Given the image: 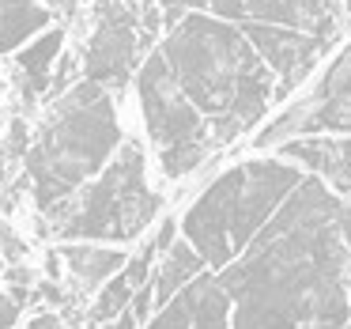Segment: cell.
<instances>
[{
    "mask_svg": "<svg viewBox=\"0 0 351 329\" xmlns=\"http://www.w3.org/2000/svg\"><path fill=\"white\" fill-rule=\"evenodd\" d=\"M348 238L351 205L321 174L302 178L219 276L234 299V329H348Z\"/></svg>",
    "mask_w": 351,
    "mask_h": 329,
    "instance_id": "obj_1",
    "label": "cell"
},
{
    "mask_svg": "<svg viewBox=\"0 0 351 329\" xmlns=\"http://www.w3.org/2000/svg\"><path fill=\"white\" fill-rule=\"evenodd\" d=\"M162 54L215 140L245 133L276 95V72L250 34L204 12H185L182 23L170 27Z\"/></svg>",
    "mask_w": 351,
    "mask_h": 329,
    "instance_id": "obj_2",
    "label": "cell"
},
{
    "mask_svg": "<svg viewBox=\"0 0 351 329\" xmlns=\"http://www.w3.org/2000/svg\"><path fill=\"white\" fill-rule=\"evenodd\" d=\"M121 148V122L106 87L84 80L57 95L42 122L38 140L27 152V178L42 208L76 193L91 174H99Z\"/></svg>",
    "mask_w": 351,
    "mask_h": 329,
    "instance_id": "obj_3",
    "label": "cell"
},
{
    "mask_svg": "<svg viewBox=\"0 0 351 329\" xmlns=\"http://www.w3.org/2000/svg\"><path fill=\"white\" fill-rule=\"evenodd\" d=\"M302 178V170L291 167V159L283 163V155L242 163L200 193V201L182 220V235L204 253L208 265L223 273L280 212V205L298 190Z\"/></svg>",
    "mask_w": 351,
    "mask_h": 329,
    "instance_id": "obj_4",
    "label": "cell"
},
{
    "mask_svg": "<svg viewBox=\"0 0 351 329\" xmlns=\"http://www.w3.org/2000/svg\"><path fill=\"white\" fill-rule=\"evenodd\" d=\"M162 197L147 185V159L140 140H121L117 155L102 167L91 185L72 197L42 208V235H57L64 242H132L159 216Z\"/></svg>",
    "mask_w": 351,
    "mask_h": 329,
    "instance_id": "obj_5",
    "label": "cell"
},
{
    "mask_svg": "<svg viewBox=\"0 0 351 329\" xmlns=\"http://www.w3.org/2000/svg\"><path fill=\"white\" fill-rule=\"evenodd\" d=\"M136 95L144 110V125L159 148L174 144H208L212 148V125L197 110V102L182 91L167 54H152L136 72Z\"/></svg>",
    "mask_w": 351,
    "mask_h": 329,
    "instance_id": "obj_6",
    "label": "cell"
},
{
    "mask_svg": "<svg viewBox=\"0 0 351 329\" xmlns=\"http://www.w3.org/2000/svg\"><path fill=\"white\" fill-rule=\"evenodd\" d=\"M325 133H348L351 137V46L332 61V69L313 87V95H306L287 114L276 117L268 129H261V137L253 144L268 148L280 144V140L325 137Z\"/></svg>",
    "mask_w": 351,
    "mask_h": 329,
    "instance_id": "obj_7",
    "label": "cell"
},
{
    "mask_svg": "<svg viewBox=\"0 0 351 329\" xmlns=\"http://www.w3.org/2000/svg\"><path fill=\"white\" fill-rule=\"evenodd\" d=\"M136 54H140L136 8H129L121 0H99L95 4V34L87 42V54H84L87 80L121 91L132 80Z\"/></svg>",
    "mask_w": 351,
    "mask_h": 329,
    "instance_id": "obj_8",
    "label": "cell"
},
{
    "mask_svg": "<svg viewBox=\"0 0 351 329\" xmlns=\"http://www.w3.org/2000/svg\"><path fill=\"white\" fill-rule=\"evenodd\" d=\"M238 27L250 34V42L261 49V57H265V61L272 65V72L280 76V80H276V95H272V99H283L298 80H306V72L313 69L317 54L325 49L310 31H298V27L261 23V19H250V16L238 19Z\"/></svg>",
    "mask_w": 351,
    "mask_h": 329,
    "instance_id": "obj_9",
    "label": "cell"
},
{
    "mask_svg": "<svg viewBox=\"0 0 351 329\" xmlns=\"http://www.w3.org/2000/svg\"><path fill=\"white\" fill-rule=\"evenodd\" d=\"M245 8H250V19H261V23L310 31L321 46H328L343 27V4L336 0H250Z\"/></svg>",
    "mask_w": 351,
    "mask_h": 329,
    "instance_id": "obj_10",
    "label": "cell"
},
{
    "mask_svg": "<svg viewBox=\"0 0 351 329\" xmlns=\"http://www.w3.org/2000/svg\"><path fill=\"white\" fill-rule=\"evenodd\" d=\"M64 54V31L61 27H46L42 34H34L31 46L16 54V69H19V95L23 106L34 110L42 102V95L53 84V69Z\"/></svg>",
    "mask_w": 351,
    "mask_h": 329,
    "instance_id": "obj_11",
    "label": "cell"
},
{
    "mask_svg": "<svg viewBox=\"0 0 351 329\" xmlns=\"http://www.w3.org/2000/svg\"><path fill=\"white\" fill-rule=\"evenodd\" d=\"M155 253H159V246H155V238L144 246V250L136 253V258L125 261V269L117 276H110L106 284H102L99 299L91 303V310H87V321L91 326H102V321H114L117 314H125V306H132V295H136L144 284H152V273H155Z\"/></svg>",
    "mask_w": 351,
    "mask_h": 329,
    "instance_id": "obj_12",
    "label": "cell"
},
{
    "mask_svg": "<svg viewBox=\"0 0 351 329\" xmlns=\"http://www.w3.org/2000/svg\"><path fill=\"white\" fill-rule=\"evenodd\" d=\"M64 261H69V273L84 284L87 291L91 288H102L110 276H117L129 261V253L117 250V246H102V242H91V238H72V242L61 246Z\"/></svg>",
    "mask_w": 351,
    "mask_h": 329,
    "instance_id": "obj_13",
    "label": "cell"
},
{
    "mask_svg": "<svg viewBox=\"0 0 351 329\" xmlns=\"http://www.w3.org/2000/svg\"><path fill=\"white\" fill-rule=\"evenodd\" d=\"M204 265H208L204 253H200L189 238H178V242L167 250V258H162L159 273H155V303L167 306L185 284H193L200 273H204Z\"/></svg>",
    "mask_w": 351,
    "mask_h": 329,
    "instance_id": "obj_14",
    "label": "cell"
},
{
    "mask_svg": "<svg viewBox=\"0 0 351 329\" xmlns=\"http://www.w3.org/2000/svg\"><path fill=\"white\" fill-rule=\"evenodd\" d=\"M49 23V12L34 0H0V54H12Z\"/></svg>",
    "mask_w": 351,
    "mask_h": 329,
    "instance_id": "obj_15",
    "label": "cell"
},
{
    "mask_svg": "<svg viewBox=\"0 0 351 329\" xmlns=\"http://www.w3.org/2000/svg\"><path fill=\"white\" fill-rule=\"evenodd\" d=\"M230 291L223 288L219 276H204L200 273V295H197V318H193V329H234V318H230Z\"/></svg>",
    "mask_w": 351,
    "mask_h": 329,
    "instance_id": "obj_16",
    "label": "cell"
},
{
    "mask_svg": "<svg viewBox=\"0 0 351 329\" xmlns=\"http://www.w3.org/2000/svg\"><path fill=\"white\" fill-rule=\"evenodd\" d=\"M197 295H200V276L193 284H185L167 306H159V318L147 329H193V318H197Z\"/></svg>",
    "mask_w": 351,
    "mask_h": 329,
    "instance_id": "obj_17",
    "label": "cell"
},
{
    "mask_svg": "<svg viewBox=\"0 0 351 329\" xmlns=\"http://www.w3.org/2000/svg\"><path fill=\"white\" fill-rule=\"evenodd\" d=\"M208 155V144H174V148H159V163L167 178H182L189 170H197Z\"/></svg>",
    "mask_w": 351,
    "mask_h": 329,
    "instance_id": "obj_18",
    "label": "cell"
},
{
    "mask_svg": "<svg viewBox=\"0 0 351 329\" xmlns=\"http://www.w3.org/2000/svg\"><path fill=\"white\" fill-rule=\"evenodd\" d=\"M4 148H8V155H27L31 152V125H27V117H12Z\"/></svg>",
    "mask_w": 351,
    "mask_h": 329,
    "instance_id": "obj_19",
    "label": "cell"
},
{
    "mask_svg": "<svg viewBox=\"0 0 351 329\" xmlns=\"http://www.w3.org/2000/svg\"><path fill=\"white\" fill-rule=\"evenodd\" d=\"M34 303H49V306H61V310H69L72 306V295L61 288V280H42L38 288H34Z\"/></svg>",
    "mask_w": 351,
    "mask_h": 329,
    "instance_id": "obj_20",
    "label": "cell"
},
{
    "mask_svg": "<svg viewBox=\"0 0 351 329\" xmlns=\"http://www.w3.org/2000/svg\"><path fill=\"white\" fill-rule=\"evenodd\" d=\"M23 299L16 295V291H0V329H16V321H19V314H23Z\"/></svg>",
    "mask_w": 351,
    "mask_h": 329,
    "instance_id": "obj_21",
    "label": "cell"
},
{
    "mask_svg": "<svg viewBox=\"0 0 351 329\" xmlns=\"http://www.w3.org/2000/svg\"><path fill=\"white\" fill-rule=\"evenodd\" d=\"M72 72H76V61H72L69 54H61V61H57V69H53V84H49V99H57V95H64L72 87Z\"/></svg>",
    "mask_w": 351,
    "mask_h": 329,
    "instance_id": "obj_22",
    "label": "cell"
},
{
    "mask_svg": "<svg viewBox=\"0 0 351 329\" xmlns=\"http://www.w3.org/2000/svg\"><path fill=\"white\" fill-rule=\"evenodd\" d=\"M155 306L159 303H155V280H152V284H144V288L132 295V314H136V321H147Z\"/></svg>",
    "mask_w": 351,
    "mask_h": 329,
    "instance_id": "obj_23",
    "label": "cell"
},
{
    "mask_svg": "<svg viewBox=\"0 0 351 329\" xmlns=\"http://www.w3.org/2000/svg\"><path fill=\"white\" fill-rule=\"evenodd\" d=\"M0 250H4V258H12V261H23V258H27L23 238H19L16 231L8 227V223H0Z\"/></svg>",
    "mask_w": 351,
    "mask_h": 329,
    "instance_id": "obj_24",
    "label": "cell"
},
{
    "mask_svg": "<svg viewBox=\"0 0 351 329\" xmlns=\"http://www.w3.org/2000/svg\"><path fill=\"white\" fill-rule=\"evenodd\" d=\"M245 4H250V0H208V12H215V16H223V19H245L250 16Z\"/></svg>",
    "mask_w": 351,
    "mask_h": 329,
    "instance_id": "obj_25",
    "label": "cell"
},
{
    "mask_svg": "<svg viewBox=\"0 0 351 329\" xmlns=\"http://www.w3.org/2000/svg\"><path fill=\"white\" fill-rule=\"evenodd\" d=\"M4 284H8V288H34V269L23 265V261H12V265L4 269Z\"/></svg>",
    "mask_w": 351,
    "mask_h": 329,
    "instance_id": "obj_26",
    "label": "cell"
},
{
    "mask_svg": "<svg viewBox=\"0 0 351 329\" xmlns=\"http://www.w3.org/2000/svg\"><path fill=\"white\" fill-rule=\"evenodd\" d=\"M64 314H57V310H38L31 321H27V329H64Z\"/></svg>",
    "mask_w": 351,
    "mask_h": 329,
    "instance_id": "obj_27",
    "label": "cell"
},
{
    "mask_svg": "<svg viewBox=\"0 0 351 329\" xmlns=\"http://www.w3.org/2000/svg\"><path fill=\"white\" fill-rule=\"evenodd\" d=\"M174 242H178V223H174V220H162V223H159V231H155V246H159V250L167 253Z\"/></svg>",
    "mask_w": 351,
    "mask_h": 329,
    "instance_id": "obj_28",
    "label": "cell"
},
{
    "mask_svg": "<svg viewBox=\"0 0 351 329\" xmlns=\"http://www.w3.org/2000/svg\"><path fill=\"white\" fill-rule=\"evenodd\" d=\"M64 269H69L64 253H61V250H49V253H46V276H49V280H61Z\"/></svg>",
    "mask_w": 351,
    "mask_h": 329,
    "instance_id": "obj_29",
    "label": "cell"
},
{
    "mask_svg": "<svg viewBox=\"0 0 351 329\" xmlns=\"http://www.w3.org/2000/svg\"><path fill=\"white\" fill-rule=\"evenodd\" d=\"M140 326V321H136V314H132V310H125V314H117V321H114V326H102V329H136ZM95 329H99V326H95Z\"/></svg>",
    "mask_w": 351,
    "mask_h": 329,
    "instance_id": "obj_30",
    "label": "cell"
},
{
    "mask_svg": "<svg viewBox=\"0 0 351 329\" xmlns=\"http://www.w3.org/2000/svg\"><path fill=\"white\" fill-rule=\"evenodd\" d=\"M49 12H57V16H72L76 12V0H46Z\"/></svg>",
    "mask_w": 351,
    "mask_h": 329,
    "instance_id": "obj_31",
    "label": "cell"
},
{
    "mask_svg": "<svg viewBox=\"0 0 351 329\" xmlns=\"http://www.w3.org/2000/svg\"><path fill=\"white\" fill-rule=\"evenodd\" d=\"M340 159H343V178L351 182V140H340Z\"/></svg>",
    "mask_w": 351,
    "mask_h": 329,
    "instance_id": "obj_32",
    "label": "cell"
},
{
    "mask_svg": "<svg viewBox=\"0 0 351 329\" xmlns=\"http://www.w3.org/2000/svg\"><path fill=\"white\" fill-rule=\"evenodd\" d=\"M340 4H343V12H348V16H351V0H340Z\"/></svg>",
    "mask_w": 351,
    "mask_h": 329,
    "instance_id": "obj_33",
    "label": "cell"
},
{
    "mask_svg": "<svg viewBox=\"0 0 351 329\" xmlns=\"http://www.w3.org/2000/svg\"><path fill=\"white\" fill-rule=\"evenodd\" d=\"M0 276H4V250H0Z\"/></svg>",
    "mask_w": 351,
    "mask_h": 329,
    "instance_id": "obj_34",
    "label": "cell"
},
{
    "mask_svg": "<svg viewBox=\"0 0 351 329\" xmlns=\"http://www.w3.org/2000/svg\"><path fill=\"white\" fill-rule=\"evenodd\" d=\"M348 246H351V238H348Z\"/></svg>",
    "mask_w": 351,
    "mask_h": 329,
    "instance_id": "obj_35",
    "label": "cell"
}]
</instances>
